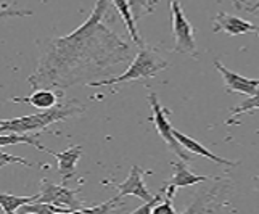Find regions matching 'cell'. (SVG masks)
<instances>
[{
	"instance_id": "obj_24",
	"label": "cell",
	"mask_w": 259,
	"mask_h": 214,
	"mask_svg": "<svg viewBox=\"0 0 259 214\" xmlns=\"http://www.w3.org/2000/svg\"><path fill=\"white\" fill-rule=\"evenodd\" d=\"M259 10V0H257V2L256 4H253V5H249L248 8H246V12L248 13H256Z\"/></svg>"
},
{
	"instance_id": "obj_16",
	"label": "cell",
	"mask_w": 259,
	"mask_h": 214,
	"mask_svg": "<svg viewBox=\"0 0 259 214\" xmlns=\"http://www.w3.org/2000/svg\"><path fill=\"white\" fill-rule=\"evenodd\" d=\"M16 144H28L40 151H46L47 147H44L37 137H32L29 134H16V132H0V147L16 145Z\"/></svg>"
},
{
	"instance_id": "obj_12",
	"label": "cell",
	"mask_w": 259,
	"mask_h": 214,
	"mask_svg": "<svg viewBox=\"0 0 259 214\" xmlns=\"http://www.w3.org/2000/svg\"><path fill=\"white\" fill-rule=\"evenodd\" d=\"M171 164L174 167V176L166 182V185H172L179 189V187H192L198 182H204L211 179L208 176H198L192 173L184 159H177V161H172Z\"/></svg>"
},
{
	"instance_id": "obj_22",
	"label": "cell",
	"mask_w": 259,
	"mask_h": 214,
	"mask_svg": "<svg viewBox=\"0 0 259 214\" xmlns=\"http://www.w3.org/2000/svg\"><path fill=\"white\" fill-rule=\"evenodd\" d=\"M32 12L31 10H21V8H2L0 10V20L4 18H21V16H31Z\"/></svg>"
},
{
	"instance_id": "obj_10",
	"label": "cell",
	"mask_w": 259,
	"mask_h": 214,
	"mask_svg": "<svg viewBox=\"0 0 259 214\" xmlns=\"http://www.w3.org/2000/svg\"><path fill=\"white\" fill-rule=\"evenodd\" d=\"M46 153L52 155L53 158L57 159L58 163V174L61 177V182L66 184L71 177L76 174V164L77 161L81 159L82 156V147H69L68 150L61 151V153H55V151H52L50 148L46 150Z\"/></svg>"
},
{
	"instance_id": "obj_8",
	"label": "cell",
	"mask_w": 259,
	"mask_h": 214,
	"mask_svg": "<svg viewBox=\"0 0 259 214\" xmlns=\"http://www.w3.org/2000/svg\"><path fill=\"white\" fill-rule=\"evenodd\" d=\"M214 68H216L226 84V92L229 94H243V95H253L259 89V79H248L245 76H240L234 71L226 68L221 61L214 60Z\"/></svg>"
},
{
	"instance_id": "obj_15",
	"label": "cell",
	"mask_w": 259,
	"mask_h": 214,
	"mask_svg": "<svg viewBox=\"0 0 259 214\" xmlns=\"http://www.w3.org/2000/svg\"><path fill=\"white\" fill-rule=\"evenodd\" d=\"M39 198L37 195H31V197H18V195H10V193H0V208L5 214H13L20 211L24 204H29Z\"/></svg>"
},
{
	"instance_id": "obj_7",
	"label": "cell",
	"mask_w": 259,
	"mask_h": 214,
	"mask_svg": "<svg viewBox=\"0 0 259 214\" xmlns=\"http://www.w3.org/2000/svg\"><path fill=\"white\" fill-rule=\"evenodd\" d=\"M145 174H151V171H145L142 169L139 164H134L131 167V173L127 176V179L121 182V184H116V182H108V181H103L105 185H111L114 189H118V197L119 200L122 197H127V195H132V197H137L142 201H153L156 195H151V192L145 187L144 184V176Z\"/></svg>"
},
{
	"instance_id": "obj_4",
	"label": "cell",
	"mask_w": 259,
	"mask_h": 214,
	"mask_svg": "<svg viewBox=\"0 0 259 214\" xmlns=\"http://www.w3.org/2000/svg\"><path fill=\"white\" fill-rule=\"evenodd\" d=\"M169 10H171L172 21V35H174V47L172 50L182 55H189L192 58H198L195 42V29L187 20V16L181 7V0H169Z\"/></svg>"
},
{
	"instance_id": "obj_14",
	"label": "cell",
	"mask_w": 259,
	"mask_h": 214,
	"mask_svg": "<svg viewBox=\"0 0 259 214\" xmlns=\"http://www.w3.org/2000/svg\"><path fill=\"white\" fill-rule=\"evenodd\" d=\"M113 7L118 10V13L121 15L124 24H126V28L131 34V37L134 40V44H137V46H144V40L139 35V29H137V21L134 20V15H132V10L127 4V0H111Z\"/></svg>"
},
{
	"instance_id": "obj_19",
	"label": "cell",
	"mask_w": 259,
	"mask_h": 214,
	"mask_svg": "<svg viewBox=\"0 0 259 214\" xmlns=\"http://www.w3.org/2000/svg\"><path fill=\"white\" fill-rule=\"evenodd\" d=\"M127 4L132 10L134 20L139 21L142 16H145V15L153 12V7L156 4V0H127Z\"/></svg>"
},
{
	"instance_id": "obj_17",
	"label": "cell",
	"mask_w": 259,
	"mask_h": 214,
	"mask_svg": "<svg viewBox=\"0 0 259 214\" xmlns=\"http://www.w3.org/2000/svg\"><path fill=\"white\" fill-rule=\"evenodd\" d=\"M254 110H259V89L256 91V94L248 95V99H245L238 106H235V108H232V110H230V118L226 121V124H227V126H232L234 122L238 124L237 118H238L240 114L253 113Z\"/></svg>"
},
{
	"instance_id": "obj_6",
	"label": "cell",
	"mask_w": 259,
	"mask_h": 214,
	"mask_svg": "<svg viewBox=\"0 0 259 214\" xmlns=\"http://www.w3.org/2000/svg\"><path fill=\"white\" fill-rule=\"evenodd\" d=\"M79 190H71L65 184L57 185L47 179L40 182V193L37 201H47L58 204V206L69 208L73 212H79L82 208V201L77 198Z\"/></svg>"
},
{
	"instance_id": "obj_9",
	"label": "cell",
	"mask_w": 259,
	"mask_h": 214,
	"mask_svg": "<svg viewBox=\"0 0 259 214\" xmlns=\"http://www.w3.org/2000/svg\"><path fill=\"white\" fill-rule=\"evenodd\" d=\"M212 32H226L229 35H242L248 32L259 34V26L243 20V18H238L229 13H219L214 18Z\"/></svg>"
},
{
	"instance_id": "obj_1",
	"label": "cell",
	"mask_w": 259,
	"mask_h": 214,
	"mask_svg": "<svg viewBox=\"0 0 259 214\" xmlns=\"http://www.w3.org/2000/svg\"><path fill=\"white\" fill-rule=\"evenodd\" d=\"M111 0H95L87 20L65 37L39 42L40 55L28 82L34 89L89 84L132 55L131 46L103 23Z\"/></svg>"
},
{
	"instance_id": "obj_2",
	"label": "cell",
	"mask_w": 259,
	"mask_h": 214,
	"mask_svg": "<svg viewBox=\"0 0 259 214\" xmlns=\"http://www.w3.org/2000/svg\"><path fill=\"white\" fill-rule=\"evenodd\" d=\"M84 111V106L71 102L66 105L53 106L50 110H42L40 113L20 116L13 119H0V132H16V134H32L35 131H42L55 122H61L71 116Z\"/></svg>"
},
{
	"instance_id": "obj_5",
	"label": "cell",
	"mask_w": 259,
	"mask_h": 214,
	"mask_svg": "<svg viewBox=\"0 0 259 214\" xmlns=\"http://www.w3.org/2000/svg\"><path fill=\"white\" fill-rule=\"evenodd\" d=\"M148 99H150L151 111H153V114L150 116L148 121H151V122L155 124L156 132L159 134V137H161L166 142V145L171 148L179 158L184 159V161H190V153L181 144H179V140L174 136L172 124L169 122V114H171V111H169L167 108H164V106H161L156 94L151 92L148 95Z\"/></svg>"
},
{
	"instance_id": "obj_20",
	"label": "cell",
	"mask_w": 259,
	"mask_h": 214,
	"mask_svg": "<svg viewBox=\"0 0 259 214\" xmlns=\"http://www.w3.org/2000/svg\"><path fill=\"white\" fill-rule=\"evenodd\" d=\"M7 164H23V166H28V167L34 166V163H29L28 159H24L21 156H15L10 153H5V151H0V167H4Z\"/></svg>"
},
{
	"instance_id": "obj_3",
	"label": "cell",
	"mask_w": 259,
	"mask_h": 214,
	"mask_svg": "<svg viewBox=\"0 0 259 214\" xmlns=\"http://www.w3.org/2000/svg\"><path fill=\"white\" fill-rule=\"evenodd\" d=\"M166 68H169V63L159 55L156 49L144 44V46H140V50L137 52V55L134 57L129 68L124 71L121 76L102 79V81H92L87 85L89 87H103V85L132 82V81H139V79H150V77H155L158 73H161V71H164Z\"/></svg>"
},
{
	"instance_id": "obj_18",
	"label": "cell",
	"mask_w": 259,
	"mask_h": 214,
	"mask_svg": "<svg viewBox=\"0 0 259 214\" xmlns=\"http://www.w3.org/2000/svg\"><path fill=\"white\" fill-rule=\"evenodd\" d=\"M21 212L29 214V212H35V214H52V212H73L69 208H63L58 206V204L53 203H47V201H32L29 204H24L21 208Z\"/></svg>"
},
{
	"instance_id": "obj_13",
	"label": "cell",
	"mask_w": 259,
	"mask_h": 214,
	"mask_svg": "<svg viewBox=\"0 0 259 214\" xmlns=\"http://www.w3.org/2000/svg\"><path fill=\"white\" fill-rule=\"evenodd\" d=\"M12 102L16 103H28L37 110H50L53 106H57L58 102V95L50 91V89H35L34 94L29 97H15Z\"/></svg>"
},
{
	"instance_id": "obj_23",
	"label": "cell",
	"mask_w": 259,
	"mask_h": 214,
	"mask_svg": "<svg viewBox=\"0 0 259 214\" xmlns=\"http://www.w3.org/2000/svg\"><path fill=\"white\" fill-rule=\"evenodd\" d=\"M232 2H234L237 10H246V8L249 7L248 0H232Z\"/></svg>"
},
{
	"instance_id": "obj_11",
	"label": "cell",
	"mask_w": 259,
	"mask_h": 214,
	"mask_svg": "<svg viewBox=\"0 0 259 214\" xmlns=\"http://www.w3.org/2000/svg\"><path fill=\"white\" fill-rule=\"evenodd\" d=\"M174 136L179 140V144H181L192 155H198V156H203V158H208V159H211L212 163L222 164V166H229V167H235V166L240 164V161H230V159H226V158H221L218 155H214L211 150H208L206 147L201 145L200 142H196L195 139L185 136V134L181 132V131L174 129Z\"/></svg>"
},
{
	"instance_id": "obj_21",
	"label": "cell",
	"mask_w": 259,
	"mask_h": 214,
	"mask_svg": "<svg viewBox=\"0 0 259 214\" xmlns=\"http://www.w3.org/2000/svg\"><path fill=\"white\" fill-rule=\"evenodd\" d=\"M119 197H114L108 201H105L102 204H97V206H91V208H81L79 212H110L116 208V203H118Z\"/></svg>"
}]
</instances>
